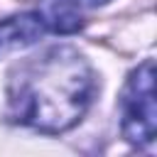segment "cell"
<instances>
[{
    "label": "cell",
    "instance_id": "cell-2",
    "mask_svg": "<svg viewBox=\"0 0 157 157\" xmlns=\"http://www.w3.org/2000/svg\"><path fill=\"white\" fill-rule=\"evenodd\" d=\"M120 130L130 145L147 147L157 135V91L155 61L145 59L130 71L120 96Z\"/></svg>",
    "mask_w": 157,
    "mask_h": 157
},
{
    "label": "cell",
    "instance_id": "cell-1",
    "mask_svg": "<svg viewBox=\"0 0 157 157\" xmlns=\"http://www.w3.org/2000/svg\"><path fill=\"white\" fill-rule=\"evenodd\" d=\"M7 118L44 135H59L88 113L98 78L88 59L66 44L17 64L7 76Z\"/></svg>",
    "mask_w": 157,
    "mask_h": 157
},
{
    "label": "cell",
    "instance_id": "cell-3",
    "mask_svg": "<svg viewBox=\"0 0 157 157\" xmlns=\"http://www.w3.org/2000/svg\"><path fill=\"white\" fill-rule=\"evenodd\" d=\"M44 32L47 27L37 12H20L12 17H5L0 22V59L37 44Z\"/></svg>",
    "mask_w": 157,
    "mask_h": 157
},
{
    "label": "cell",
    "instance_id": "cell-5",
    "mask_svg": "<svg viewBox=\"0 0 157 157\" xmlns=\"http://www.w3.org/2000/svg\"><path fill=\"white\" fill-rule=\"evenodd\" d=\"M108 0H78V5H86V7H98V5H105Z\"/></svg>",
    "mask_w": 157,
    "mask_h": 157
},
{
    "label": "cell",
    "instance_id": "cell-4",
    "mask_svg": "<svg viewBox=\"0 0 157 157\" xmlns=\"http://www.w3.org/2000/svg\"><path fill=\"white\" fill-rule=\"evenodd\" d=\"M37 15L42 17L44 27L56 34H74L83 27L78 0H42Z\"/></svg>",
    "mask_w": 157,
    "mask_h": 157
}]
</instances>
